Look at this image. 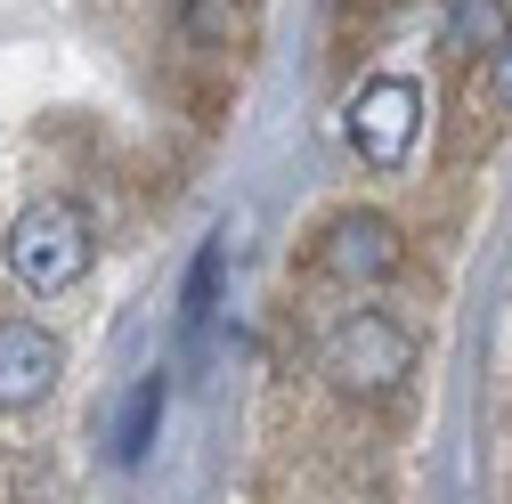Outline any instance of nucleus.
<instances>
[{
	"label": "nucleus",
	"mask_w": 512,
	"mask_h": 504,
	"mask_svg": "<svg viewBox=\"0 0 512 504\" xmlns=\"http://www.w3.org/2000/svg\"><path fill=\"white\" fill-rule=\"evenodd\" d=\"M90 261H98V236H90V212L74 204V196H33L25 212H17V228H9V269H17V285L25 293H74L82 277H90Z\"/></svg>",
	"instance_id": "obj_1"
},
{
	"label": "nucleus",
	"mask_w": 512,
	"mask_h": 504,
	"mask_svg": "<svg viewBox=\"0 0 512 504\" xmlns=\"http://www.w3.org/2000/svg\"><path fill=\"white\" fill-rule=\"evenodd\" d=\"M407 374H415V334L391 309H350L326 334V383L342 399H391Z\"/></svg>",
	"instance_id": "obj_2"
},
{
	"label": "nucleus",
	"mask_w": 512,
	"mask_h": 504,
	"mask_svg": "<svg viewBox=\"0 0 512 504\" xmlns=\"http://www.w3.org/2000/svg\"><path fill=\"white\" fill-rule=\"evenodd\" d=\"M342 131H350V155L366 171H399L415 155V131H423V90L399 82V74H382L366 82L350 106H342Z\"/></svg>",
	"instance_id": "obj_3"
},
{
	"label": "nucleus",
	"mask_w": 512,
	"mask_h": 504,
	"mask_svg": "<svg viewBox=\"0 0 512 504\" xmlns=\"http://www.w3.org/2000/svg\"><path fill=\"white\" fill-rule=\"evenodd\" d=\"M399 261H407L399 220H382V212H366V204H358V212H334L326 236H317V277H326V285H350V293L391 285Z\"/></svg>",
	"instance_id": "obj_4"
},
{
	"label": "nucleus",
	"mask_w": 512,
	"mask_h": 504,
	"mask_svg": "<svg viewBox=\"0 0 512 504\" xmlns=\"http://www.w3.org/2000/svg\"><path fill=\"white\" fill-rule=\"evenodd\" d=\"M57 374H66V350H57L49 326H33V318L0 326V415H33L57 391Z\"/></svg>",
	"instance_id": "obj_5"
},
{
	"label": "nucleus",
	"mask_w": 512,
	"mask_h": 504,
	"mask_svg": "<svg viewBox=\"0 0 512 504\" xmlns=\"http://www.w3.org/2000/svg\"><path fill=\"white\" fill-rule=\"evenodd\" d=\"M179 25H187V41L196 49H244L252 41V25H261V0H179Z\"/></svg>",
	"instance_id": "obj_6"
},
{
	"label": "nucleus",
	"mask_w": 512,
	"mask_h": 504,
	"mask_svg": "<svg viewBox=\"0 0 512 504\" xmlns=\"http://www.w3.org/2000/svg\"><path fill=\"white\" fill-rule=\"evenodd\" d=\"M512 41V0H456L447 9V49L456 57H496Z\"/></svg>",
	"instance_id": "obj_7"
},
{
	"label": "nucleus",
	"mask_w": 512,
	"mask_h": 504,
	"mask_svg": "<svg viewBox=\"0 0 512 504\" xmlns=\"http://www.w3.org/2000/svg\"><path fill=\"white\" fill-rule=\"evenodd\" d=\"M155 423H163V374H139L131 399H122V415H114V464H147Z\"/></svg>",
	"instance_id": "obj_8"
},
{
	"label": "nucleus",
	"mask_w": 512,
	"mask_h": 504,
	"mask_svg": "<svg viewBox=\"0 0 512 504\" xmlns=\"http://www.w3.org/2000/svg\"><path fill=\"white\" fill-rule=\"evenodd\" d=\"M220 277H228V244H220V236H204L196 269H187V293H179V326H187V342H196V334L220 318Z\"/></svg>",
	"instance_id": "obj_9"
},
{
	"label": "nucleus",
	"mask_w": 512,
	"mask_h": 504,
	"mask_svg": "<svg viewBox=\"0 0 512 504\" xmlns=\"http://www.w3.org/2000/svg\"><path fill=\"white\" fill-rule=\"evenodd\" d=\"M488 90H496V106H504V114H512V41H504V49H496V74H488Z\"/></svg>",
	"instance_id": "obj_10"
}]
</instances>
